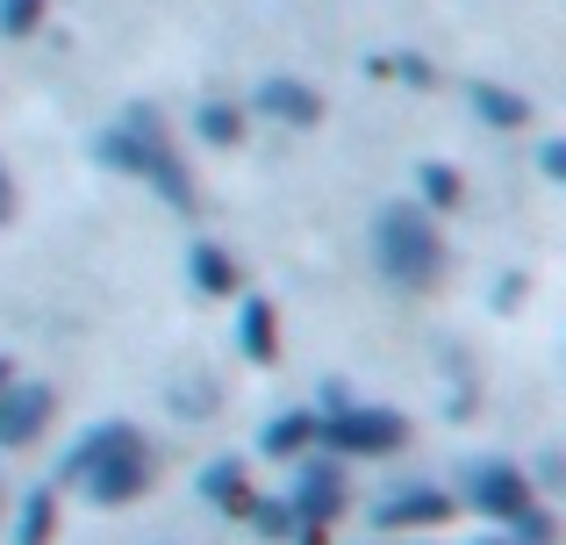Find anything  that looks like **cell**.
Returning a JSON list of instances; mask_svg holds the SVG:
<instances>
[{"instance_id":"8fae6325","label":"cell","mask_w":566,"mask_h":545,"mask_svg":"<svg viewBox=\"0 0 566 545\" xmlns=\"http://www.w3.org/2000/svg\"><path fill=\"white\" fill-rule=\"evenodd\" d=\"M51 532H57V495L36 489V495H29V510H22V538H14V545H43Z\"/></svg>"},{"instance_id":"4fadbf2b","label":"cell","mask_w":566,"mask_h":545,"mask_svg":"<svg viewBox=\"0 0 566 545\" xmlns=\"http://www.w3.org/2000/svg\"><path fill=\"white\" fill-rule=\"evenodd\" d=\"M193 280H201V287L216 294V287H237V266L216 252V244H201V252H193Z\"/></svg>"},{"instance_id":"52a82bcc","label":"cell","mask_w":566,"mask_h":545,"mask_svg":"<svg viewBox=\"0 0 566 545\" xmlns=\"http://www.w3.org/2000/svg\"><path fill=\"white\" fill-rule=\"evenodd\" d=\"M452 517V495L438 489H409L401 503H380V524H444Z\"/></svg>"},{"instance_id":"ac0fdd59","label":"cell","mask_w":566,"mask_h":545,"mask_svg":"<svg viewBox=\"0 0 566 545\" xmlns=\"http://www.w3.org/2000/svg\"><path fill=\"white\" fill-rule=\"evenodd\" d=\"M0 388H8V359H0Z\"/></svg>"},{"instance_id":"9c48e42d","label":"cell","mask_w":566,"mask_h":545,"mask_svg":"<svg viewBox=\"0 0 566 545\" xmlns=\"http://www.w3.org/2000/svg\"><path fill=\"white\" fill-rule=\"evenodd\" d=\"M201 489H208V503H216V510H237V517L251 510V489H244V474H237V467H208Z\"/></svg>"},{"instance_id":"9a60e30c","label":"cell","mask_w":566,"mask_h":545,"mask_svg":"<svg viewBox=\"0 0 566 545\" xmlns=\"http://www.w3.org/2000/svg\"><path fill=\"white\" fill-rule=\"evenodd\" d=\"M201 129H208L216 144H230V137H237V115H230V108H208V115H201Z\"/></svg>"},{"instance_id":"30bf717a","label":"cell","mask_w":566,"mask_h":545,"mask_svg":"<svg viewBox=\"0 0 566 545\" xmlns=\"http://www.w3.org/2000/svg\"><path fill=\"white\" fill-rule=\"evenodd\" d=\"M244 352H251V359H280V337H273V308H265V302H251L244 308Z\"/></svg>"},{"instance_id":"e0dca14e","label":"cell","mask_w":566,"mask_h":545,"mask_svg":"<svg viewBox=\"0 0 566 545\" xmlns=\"http://www.w3.org/2000/svg\"><path fill=\"white\" fill-rule=\"evenodd\" d=\"M14 209V187H8V172H0V216H8Z\"/></svg>"},{"instance_id":"3957f363","label":"cell","mask_w":566,"mask_h":545,"mask_svg":"<svg viewBox=\"0 0 566 545\" xmlns=\"http://www.w3.org/2000/svg\"><path fill=\"white\" fill-rule=\"evenodd\" d=\"M323 438H331L337 452H387V446L409 438V423H401L395 409H337V423Z\"/></svg>"},{"instance_id":"ba28073f","label":"cell","mask_w":566,"mask_h":545,"mask_svg":"<svg viewBox=\"0 0 566 545\" xmlns=\"http://www.w3.org/2000/svg\"><path fill=\"white\" fill-rule=\"evenodd\" d=\"M265 108H273V115H294V123H316L323 101L308 94L302 80H273V86H265Z\"/></svg>"},{"instance_id":"8992f818","label":"cell","mask_w":566,"mask_h":545,"mask_svg":"<svg viewBox=\"0 0 566 545\" xmlns=\"http://www.w3.org/2000/svg\"><path fill=\"white\" fill-rule=\"evenodd\" d=\"M294 510H302V517L323 532V524H331L337 510H345V474H337V467H308L302 489H294Z\"/></svg>"},{"instance_id":"5bb4252c","label":"cell","mask_w":566,"mask_h":545,"mask_svg":"<svg viewBox=\"0 0 566 545\" xmlns=\"http://www.w3.org/2000/svg\"><path fill=\"white\" fill-rule=\"evenodd\" d=\"M423 195L438 201V209H459V180H452L444 166H430V172H423Z\"/></svg>"},{"instance_id":"7c38bea8","label":"cell","mask_w":566,"mask_h":545,"mask_svg":"<svg viewBox=\"0 0 566 545\" xmlns=\"http://www.w3.org/2000/svg\"><path fill=\"white\" fill-rule=\"evenodd\" d=\"M308 431H316L308 417H273V423H265V452H302Z\"/></svg>"},{"instance_id":"277c9868","label":"cell","mask_w":566,"mask_h":545,"mask_svg":"<svg viewBox=\"0 0 566 545\" xmlns=\"http://www.w3.org/2000/svg\"><path fill=\"white\" fill-rule=\"evenodd\" d=\"M43 423H51V388H36V380L14 388L8 380V388H0V446H29Z\"/></svg>"},{"instance_id":"7a4b0ae2","label":"cell","mask_w":566,"mask_h":545,"mask_svg":"<svg viewBox=\"0 0 566 545\" xmlns=\"http://www.w3.org/2000/svg\"><path fill=\"white\" fill-rule=\"evenodd\" d=\"M380 259H387V273H401V280H438L444 266V252H438V230L423 223L416 209H387L380 216Z\"/></svg>"},{"instance_id":"6da1fadb","label":"cell","mask_w":566,"mask_h":545,"mask_svg":"<svg viewBox=\"0 0 566 545\" xmlns=\"http://www.w3.org/2000/svg\"><path fill=\"white\" fill-rule=\"evenodd\" d=\"M72 467L86 474L94 503H137L144 481H151V452H144V438L129 431V423H115V431H94V446H86Z\"/></svg>"},{"instance_id":"5b68a950","label":"cell","mask_w":566,"mask_h":545,"mask_svg":"<svg viewBox=\"0 0 566 545\" xmlns=\"http://www.w3.org/2000/svg\"><path fill=\"white\" fill-rule=\"evenodd\" d=\"M473 503L488 510V517H531V489H524V474L516 467H481L473 474Z\"/></svg>"},{"instance_id":"2e32d148","label":"cell","mask_w":566,"mask_h":545,"mask_svg":"<svg viewBox=\"0 0 566 545\" xmlns=\"http://www.w3.org/2000/svg\"><path fill=\"white\" fill-rule=\"evenodd\" d=\"M36 22V0H8V29H29Z\"/></svg>"}]
</instances>
